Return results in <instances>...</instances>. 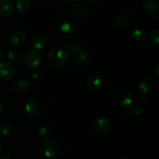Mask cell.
I'll list each match as a JSON object with an SVG mask.
<instances>
[{"mask_svg": "<svg viewBox=\"0 0 159 159\" xmlns=\"http://www.w3.org/2000/svg\"><path fill=\"white\" fill-rule=\"evenodd\" d=\"M3 111H4V105H3L2 102L0 100V116L2 114Z\"/></svg>", "mask_w": 159, "mask_h": 159, "instance_id": "cell-29", "label": "cell"}, {"mask_svg": "<svg viewBox=\"0 0 159 159\" xmlns=\"http://www.w3.org/2000/svg\"><path fill=\"white\" fill-rule=\"evenodd\" d=\"M42 155L48 159L57 158L59 154V147L57 143L51 139L43 140L40 145Z\"/></svg>", "mask_w": 159, "mask_h": 159, "instance_id": "cell-2", "label": "cell"}, {"mask_svg": "<svg viewBox=\"0 0 159 159\" xmlns=\"http://www.w3.org/2000/svg\"><path fill=\"white\" fill-rule=\"evenodd\" d=\"M113 98H114L115 102L120 107L127 108L133 103V97H132L131 93L128 89L124 87L118 88L115 91Z\"/></svg>", "mask_w": 159, "mask_h": 159, "instance_id": "cell-3", "label": "cell"}, {"mask_svg": "<svg viewBox=\"0 0 159 159\" xmlns=\"http://www.w3.org/2000/svg\"><path fill=\"white\" fill-rule=\"evenodd\" d=\"M12 90L15 94L23 96L30 90V83L26 79H19L14 81L12 85Z\"/></svg>", "mask_w": 159, "mask_h": 159, "instance_id": "cell-10", "label": "cell"}, {"mask_svg": "<svg viewBox=\"0 0 159 159\" xmlns=\"http://www.w3.org/2000/svg\"><path fill=\"white\" fill-rule=\"evenodd\" d=\"M158 68H159V65H158L156 66V68H155V74H156V75L157 76H158V74H159V72H158Z\"/></svg>", "mask_w": 159, "mask_h": 159, "instance_id": "cell-31", "label": "cell"}, {"mask_svg": "<svg viewBox=\"0 0 159 159\" xmlns=\"http://www.w3.org/2000/svg\"><path fill=\"white\" fill-rule=\"evenodd\" d=\"M149 40L154 46H159V29L155 28L153 30H152L149 36Z\"/></svg>", "mask_w": 159, "mask_h": 159, "instance_id": "cell-24", "label": "cell"}, {"mask_svg": "<svg viewBox=\"0 0 159 159\" xmlns=\"http://www.w3.org/2000/svg\"><path fill=\"white\" fill-rule=\"evenodd\" d=\"M23 61L26 67L30 69L39 68L42 63V57L40 53L34 50H30L23 55Z\"/></svg>", "mask_w": 159, "mask_h": 159, "instance_id": "cell-4", "label": "cell"}, {"mask_svg": "<svg viewBox=\"0 0 159 159\" xmlns=\"http://www.w3.org/2000/svg\"><path fill=\"white\" fill-rule=\"evenodd\" d=\"M76 31H77L76 26H75L74 23L70 21L64 22L59 27V33L61 36L66 40L73 38L75 36Z\"/></svg>", "mask_w": 159, "mask_h": 159, "instance_id": "cell-8", "label": "cell"}, {"mask_svg": "<svg viewBox=\"0 0 159 159\" xmlns=\"http://www.w3.org/2000/svg\"><path fill=\"white\" fill-rule=\"evenodd\" d=\"M2 146H3V144H2V141H0V150H1L2 148Z\"/></svg>", "mask_w": 159, "mask_h": 159, "instance_id": "cell-33", "label": "cell"}, {"mask_svg": "<svg viewBox=\"0 0 159 159\" xmlns=\"http://www.w3.org/2000/svg\"><path fill=\"white\" fill-rule=\"evenodd\" d=\"M48 43V39L45 35L41 34H35L32 37L30 40V44L34 51H40L46 47Z\"/></svg>", "mask_w": 159, "mask_h": 159, "instance_id": "cell-13", "label": "cell"}, {"mask_svg": "<svg viewBox=\"0 0 159 159\" xmlns=\"http://www.w3.org/2000/svg\"><path fill=\"white\" fill-rule=\"evenodd\" d=\"M7 57L10 61L12 62H19L23 59V54L20 51L13 50L8 53Z\"/></svg>", "mask_w": 159, "mask_h": 159, "instance_id": "cell-23", "label": "cell"}, {"mask_svg": "<svg viewBox=\"0 0 159 159\" xmlns=\"http://www.w3.org/2000/svg\"><path fill=\"white\" fill-rule=\"evenodd\" d=\"M89 2H90L92 3H97L99 2H100L101 0H88Z\"/></svg>", "mask_w": 159, "mask_h": 159, "instance_id": "cell-32", "label": "cell"}, {"mask_svg": "<svg viewBox=\"0 0 159 159\" xmlns=\"http://www.w3.org/2000/svg\"><path fill=\"white\" fill-rule=\"evenodd\" d=\"M91 54L85 51H79L74 56V63L80 67H85L91 61Z\"/></svg>", "mask_w": 159, "mask_h": 159, "instance_id": "cell-14", "label": "cell"}, {"mask_svg": "<svg viewBox=\"0 0 159 159\" xmlns=\"http://www.w3.org/2000/svg\"><path fill=\"white\" fill-rule=\"evenodd\" d=\"M0 159H11V155L8 152H3L0 155Z\"/></svg>", "mask_w": 159, "mask_h": 159, "instance_id": "cell-28", "label": "cell"}, {"mask_svg": "<svg viewBox=\"0 0 159 159\" xmlns=\"http://www.w3.org/2000/svg\"><path fill=\"white\" fill-rule=\"evenodd\" d=\"M12 134V126L6 122L0 124V139L5 140L10 137Z\"/></svg>", "mask_w": 159, "mask_h": 159, "instance_id": "cell-22", "label": "cell"}, {"mask_svg": "<svg viewBox=\"0 0 159 159\" xmlns=\"http://www.w3.org/2000/svg\"><path fill=\"white\" fill-rule=\"evenodd\" d=\"M16 75V68L13 64L8 61L0 62V79L9 81L13 79Z\"/></svg>", "mask_w": 159, "mask_h": 159, "instance_id": "cell-5", "label": "cell"}, {"mask_svg": "<svg viewBox=\"0 0 159 159\" xmlns=\"http://www.w3.org/2000/svg\"><path fill=\"white\" fill-rule=\"evenodd\" d=\"M41 75L39 72H34L30 75V79L33 82H38L40 80Z\"/></svg>", "mask_w": 159, "mask_h": 159, "instance_id": "cell-27", "label": "cell"}, {"mask_svg": "<svg viewBox=\"0 0 159 159\" xmlns=\"http://www.w3.org/2000/svg\"><path fill=\"white\" fill-rule=\"evenodd\" d=\"M157 86V82L152 76H144L141 80L139 84V89L142 93H146L155 89Z\"/></svg>", "mask_w": 159, "mask_h": 159, "instance_id": "cell-12", "label": "cell"}, {"mask_svg": "<svg viewBox=\"0 0 159 159\" xmlns=\"http://www.w3.org/2000/svg\"><path fill=\"white\" fill-rule=\"evenodd\" d=\"M87 86L93 90H97L102 88L104 84V79L99 73H93L89 75L86 81Z\"/></svg>", "mask_w": 159, "mask_h": 159, "instance_id": "cell-11", "label": "cell"}, {"mask_svg": "<svg viewBox=\"0 0 159 159\" xmlns=\"http://www.w3.org/2000/svg\"><path fill=\"white\" fill-rule=\"evenodd\" d=\"M69 58L68 52L59 48H51L47 54L48 64L54 69H61L65 68L68 64Z\"/></svg>", "mask_w": 159, "mask_h": 159, "instance_id": "cell-1", "label": "cell"}, {"mask_svg": "<svg viewBox=\"0 0 159 159\" xmlns=\"http://www.w3.org/2000/svg\"><path fill=\"white\" fill-rule=\"evenodd\" d=\"M65 48H66L65 51H66L67 52L69 51V52L75 54L77 52H79V51H81V46L79 43H76V42H68V43H67L66 45H65Z\"/></svg>", "mask_w": 159, "mask_h": 159, "instance_id": "cell-25", "label": "cell"}, {"mask_svg": "<svg viewBox=\"0 0 159 159\" xmlns=\"http://www.w3.org/2000/svg\"><path fill=\"white\" fill-rule=\"evenodd\" d=\"M38 134L39 136L41 138H43V140L48 139L51 134V129L48 127H47V126H42V127H40V128H39Z\"/></svg>", "mask_w": 159, "mask_h": 159, "instance_id": "cell-26", "label": "cell"}, {"mask_svg": "<svg viewBox=\"0 0 159 159\" xmlns=\"http://www.w3.org/2000/svg\"><path fill=\"white\" fill-rule=\"evenodd\" d=\"M147 30L143 26H137L131 33V37L134 41L142 42L147 37Z\"/></svg>", "mask_w": 159, "mask_h": 159, "instance_id": "cell-17", "label": "cell"}, {"mask_svg": "<svg viewBox=\"0 0 159 159\" xmlns=\"http://www.w3.org/2000/svg\"><path fill=\"white\" fill-rule=\"evenodd\" d=\"M142 5L149 13H155L158 9V0H143Z\"/></svg>", "mask_w": 159, "mask_h": 159, "instance_id": "cell-19", "label": "cell"}, {"mask_svg": "<svg viewBox=\"0 0 159 159\" xmlns=\"http://www.w3.org/2000/svg\"><path fill=\"white\" fill-rule=\"evenodd\" d=\"M71 1H79V0H71Z\"/></svg>", "mask_w": 159, "mask_h": 159, "instance_id": "cell-34", "label": "cell"}, {"mask_svg": "<svg viewBox=\"0 0 159 159\" xmlns=\"http://www.w3.org/2000/svg\"><path fill=\"white\" fill-rule=\"evenodd\" d=\"M93 127L98 134L102 135L108 134L112 130L111 123L105 117H99L95 120Z\"/></svg>", "mask_w": 159, "mask_h": 159, "instance_id": "cell-6", "label": "cell"}, {"mask_svg": "<svg viewBox=\"0 0 159 159\" xmlns=\"http://www.w3.org/2000/svg\"><path fill=\"white\" fill-rule=\"evenodd\" d=\"M113 28L116 30H123L125 29L128 24V20L124 16H118L113 20Z\"/></svg>", "mask_w": 159, "mask_h": 159, "instance_id": "cell-20", "label": "cell"}, {"mask_svg": "<svg viewBox=\"0 0 159 159\" xmlns=\"http://www.w3.org/2000/svg\"><path fill=\"white\" fill-rule=\"evenodd\" d=\"M3 57H4V51H2V48H0V62L2 61Z\"/></svg>", "mask_w": 159, "mask_h": 159, "instance_id": "cell-30", "label": "cell"}, {"mask_svg": "<svg viewBox=\"0 0 159 159\" xmlns=\"http://www.w3.org/2000/svg\"><path fill=\"white\" fill-rule=\"evenodd\" d=\"M14 11L12 0H0V16L4 18L9 17Z\"/></svg>", "mask_w": 159, "mask_h": 159, "instance_id": "cell-15", "label": "cell"}, {"mask_svg": "<svg viewBox=\"0 0 159 159\" xmlns=\"http://www.w3.org/2000/svg\"><path fill=\"white\" fill-rule=\"evenodd\" d=\"M144 110L141 107H127L125 110L123 111V116L124 117H140L142 116Z\"/></svg>", "mask_w": 159, "mask_h": 159, "instance_id": "cell-18", "label": "cell"}, {"mask_svg": "<svg viewBox=\"0 0 159 159\" xmlns=\"http://www.w3.org/2000/svg\"><path fill=\"white\" fill-rule=\"evenodd\" d=\"M26 32L22 30H18L12 33L9 37V43L11 46L13 48H20L23 46L26 41Z\"/></svg>", "mask_w": 159, "mask_h": 159, "instance_id": "cell-9", "label": "cell"}, {"mask_svg": "<svg viewBox=\"0 0 159 159\" xmlns=\"http://www.w3.org/2000/svg\"><path fill=\"white\" fill-rule=\"evenodd\" d=\"M69 11L71 15L75 19L84 18L87 14L86 8H85L83 5L79 4V3L72 5V6L70 7Z\"/></svg>", "mask_w": 159, "mask_h": 159, "instance_id": "cell-16", "label": "cell"}, {"mask_svg": "<svg viewBox=\"0 0 159 159\" xmlns=\"http://www.w3.org/2000/svg\"><path fill=\"white\" fill-rule=\"evenodd\" d=\"M24 110L26 116L31 119H37L41 113V107L40 104L34 99L29 100L25 104Z\"/></svg>", "mask_w": 159, "mask_h": 159, "instance_id": "cell-7", "label": "cell"}, {"mask_svg": "<svg viewBox=\"0 0 159 159\" xmlns=\"http://www.w3.org/2000/svg\"><path fill=\"white\" fill-rule=\"evenodd\" d=\"M16 9L20 14H26L30 9V0H17Z\"/></svg>", "mask_w": 159, "mask_h": 159, "instance_id": "cell-21", "label": "cell"}]
</instances>
